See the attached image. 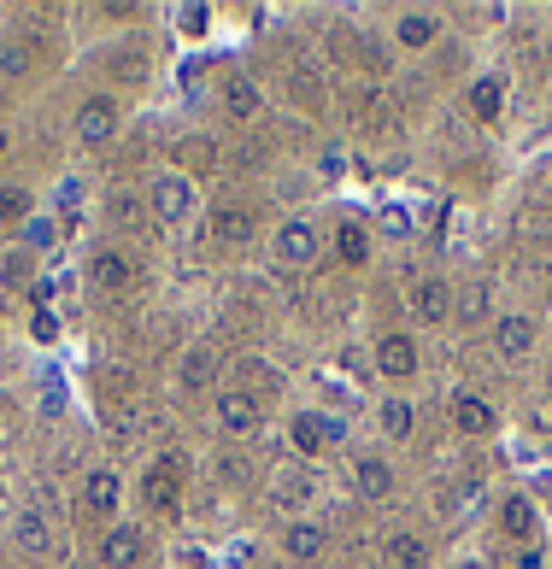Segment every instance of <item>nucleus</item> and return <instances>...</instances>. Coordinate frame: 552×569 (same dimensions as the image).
Here are the masks:
<instances>
[{"label": "nucleus", "mask_w": 552, "mask_h": 569, "mask_svg": "<svg viewBox=\"0 0 552 569\" xmlns=\"http://www.w3.org/2000/svg\"><path fill=\"white\" fill-rule=\"evenodd\" d=\"M382 229L406 241V236H412V218H406V206H388V212H382Z\"/></svg>", "instance_id": "obj_38"}, {"label": "nucleus", "mask_w": 552, "mask_h": 569, "mask_svg": "<svg viewBox=\"0 0 552 569\" xmlns=\"http://www.w3.org/2000/svg\"><path fill=\"white\" fill-rule=\"evenodd\" d=\"M7 147H12V136H7V130H0V159H7Z\"/></svg>", "instance_id": "obj_43"}, {"label": "nucleus", "mask_w": 552, "mask_h": 569, "mask_svg": "<svg viewBox=\"0 0 552 569\" xmlns=\"http://www.w3.org/2000/svg\"><path fill=\"white\" fill-rule=\"evenodd\" d=\"M435 36H441L435 12H400L394 18V41H400V48H435Z\"/></svg>", "instance_id": "obj_24"}, {"label": "nucleus", "mask_w": 552, "mask_h": 569, "mask_svg": "<svg viewBox=\"0 0 552 569\" xmlns=\"http://www.w3.org/2000/svg\"><path fill=\"white\" fill-rule=\"evenodd\" d=\"M453 318H464V323H487V318H494V282H487V277L464 282L453 293Z\"/></svg>", "instance_id": "obj_22"}, {"label": "nucleus", "mask_w": 552, "mask_h": 569, "mask_svg": "<svg viewBox=\"0 0 552 569\" xmlns=\"http://www.w3.org/2000/svg\"><path fill=\"white\" fill-rule=\"evenodd\" d=\"M141 558H147V535L136 529V522H112L106 540H100V563L106 569H136Z\"/></svg>", "instance_id": "obj_13"}, {"label": "nucleus", "mask_w": 552, "mask_h": 569, "mask_svg": "<svg viewBox=\"0 0 552 569\" xmlns=\"http://www.w3.org/2000/svg\"><path fill=\"white\" fill-rule=\"evenodd\" d=\"M177 24H183V36H206L211 12H206V7H183V12H177Z\"/></svg>", "instance_id": "obj_37"}, {"label": "nucleus", "mask_w": 552, "mask_h": 569, "mask_svg": "<svg viewBox=\"0 0 552 569\" xmlns=\"http://www.w3.org/2000/svg\"><path fill=\"white\" fill-rule=\"evenodd\" d=\"M77 200H82V188H77V182L59 188V206H66V212H77Z\"/></svg>", "instance_id": "obj_42"}, {"label": "nucleus", "mask_w": 552, "mask_h": 569, "mask_svg": "<svg viewBox=\"0 0 552 569\" xmlns=\"http://www.w3.org/2000/svg\"><path fill=\"white\" fill-rule=\"evenodd\" d=\"M0 282H7L12 293H30L36 288V259H30L24 247H12L7 259H0Z\"/></svg>", "instance_id": "obj_33"}, {"label": "nucleus", "mask_w": 552, "mask_h": 569, "mask_svg": "<svg viewBox=\"0 0 552 569\" xmlns=\"http://www.w3.org/2000/svg\"><path fill=\"white\" fill-rule=\"evenodd\" d=\"M417 365H423V352H417V335H406V329H388L376 341V370L388 376V382H412L417 376Z\"/></svg>", "instance_id": "obj_5"}, {"label": "nucleus", "mask_w": 552, "mask_h": 569, "mask_svg": "<svg viewBox=\"0 0 552 569\" xmlns=\"http://www.w3.org/2000/svg\"><path fill=\"white\" fill-rule=\"evenodd\" d=\"M218 476H224V481H247V463H241L236 452H224V463H218Z\"/></svg>", "instance_id": "obj_40"}, {"label": "nucleus", "mask_w": 552, "mask_h": 569, "mask_svg": "<svg viewBox=\"0 0 552 569\" xmlns=\"http://www.w3.org/2000/svg\"><path fill=\"white\" fill-rule=\"evenodd\" d=\"M317 252H324V241H317V229H312L306 218H288L283 229H276V264L312 270V264H317Z\"/></svg>", "instance_id": "obj_6"}, {"label": "nucleus", "mask_w": 552, "mask_h": 569, "mask_svg": "<svg viewBox=\"0 0 552 569\" xmlns=\"http://www.w3.org/2000/svg\"><path fill=\"white\" fill-rule=\"evenodd\" d=\"M236 393H247L253 406H265V399L283 393V370L259 365V358H241V365H236Z\"/></svg>", "instance_id": "obj_20"}, {"label": "nucleus", "mask_w": 552, "mask_h": 569, "mask_svg": "<svg viewBox=\"0 0 552 569\" xmlns=\"http://www.w3.org/2000/svg\"><path fill=\"white\" fill-rule=\"evenodd\" d=\"M30 212H36L30 188H18V182H7V188H0V223H24Z\"/></svg>", "instance_id": "obj_34"}, {"label": "nucleus", "mask_w": 552, "mask_h": 569, "mask_svg": "<svg viewBox=\"0 0 552 569\" xmlns=\"http://www.w3.org/2000/svg\"><path fill=\"white\" fill-rule=\"evenodd\" d=\"M183 481H188V458L159 452V458L141 470V499L154 505L159 517H177V505H183Z\"/></svg>", "instance_id": "obj_1"}, {"label": "nucleus", "mask_w": 552, "mask_h": 569, "mask_svg": "<svg viewBox=\"0 0 552 569\" xmlns=\"http://www.w3.org/2000/svg\"><path fill=\"white\" fill-rule=\"evenodd\" d=\"M453 569H482V563H476V558H471V563H453Z\"/></svg>", "instance_id": "obj_45"}, {"label": "nucleus", "mask_w": 552, "mask_h": 569, "mask_svg": "<svg viewBox=\"0 0 552 569\" xmlns=\"http://www.w3.org/2000/svg\"><path fill=\"white\" fill-rule=\"evenodd\" d=\"M106 218H112L118 229H141L154 212H147V200L136 194V188H112V194H106Z\"/></svg>", "instance_id": "obj_27"}, {"label": "nucleus", "mask_w": 552, "mask_h": 569, "mask_svg": "<svg viewBox=\"0 0 552 569\" xmlns=\"http://www.w3.org/2000/svg\"><path fill=\"white\" fill-rule=\"evenodd\" d=\"M118 499H124V481H118V470H106V463L82 476V488H77V505H82V517H89V522H106L118 511Z\"/></svg>", "instance_id": "obj_8"}, {"label": "nucleus", "mask_w": 552, "mask_h": 569, "mask_svg": "<svg viewBox=\"0 0 552 569\" xmlns=\"http://www.w3.org/2000/svg\"><path fill=\"white\" fill-rule=\"evenodd\" d=\"M347 476H353V493H358V499H371V505L394 499V488H400L394 463H388V458H376V452H358V458L347 463Z\"/></svg>", "instance_id": "obj_7"}, {"label": "nucleus", "mask_w": 552, "mask_h": 569, "mask_svg": "<svg viewBox=\"0 0 552 569\" xmlns=\"http://www.w3.org/2000/svg\"><path fill=\"white\" fill-rule=\"evenodd\" d=\"M500 535H505V540H518V546H535V535H541L535 499H523V493L500 499Z\"/></svg>", "instance_id": "obj_17"}, {"label": "nucleus", "mask_w": 552, "mask_h": 569, "mask_svg": "<svg viewBox=\"0 0 552 569\" xmlns=\"http://www.w3.org/2000/svg\"><path fill=\"white\" fill-rule=\"evenodd\" d=\"M324 546H329V529H324V522H312V517L288 522V535H283V552H288L294 563H312V558H324Z\"/></svg>", "instance_id": "obj_21"}, {"label": "nucleus", "mask_w": 552, "mask_h": 569, "mask_svg": "<svg viewBox=\"0 0 552 569\" xmlns=\"http://www.w3.org/2000/svg\"><path fill=\"white\" fill-rule=\"evenodd\" d=\"M347 177V153L342 147H324V182H342Z\"/></svg>", "instance_id": "obj_39"}, {"label": "nucleus", "mask_w": 552, "mask_h": 569, "mask_svg": "<svg viewBox=\"0 0 552 569\" xmlns=\"http://www.w3.org/2000/svg\"><path fill=\"white\" fill-rule=\"evenodd\" d=\"M546 66H552V30H546Z\"/></svg>", "instance_id": "obj_44"}, {"label": "nucleus", "mask_w": 552, "mask_h": 569, "mask_svg": "<svg viewBox=\"0 0 552 569\" xmlns=\"http://www.w3.org/2000/svg\"><path fill=\"white\" fill-rule=\"evenodd\" d=\"M18 247H24L30 259H36V252H48V247H59V218L53 212H30L24 223H18Z\"/></svg>", "instance_id": "obj_26"}, {"label": "nucleus", "mask_w": 552, "mask_h": 569, "mask_svg": "<svg viewBox=\"0 0 552 569\" xmlns=\"http://www.w3.org/2000/svg\"><path fill=\"white\" fill-rule=\"evenodd\" d=\"M453 282L447 277H417L412 288H406V311H412V318L417 323H447L453 318Z\"/></svg>", "instance_id": "obj_4"}, {"label": "nucleus", "mask_w": 552, "mask_h": 569, "mask_svg": "<svg viewBox=\"0 0 552 569\" xmlns=\"http://www.w3.org/2000/svg\"><path fill=\"white\" fill-rule=\"evenodd\" d=\"M317 499V476L312 470H276L270 476V505L276 511H288L294 522H300V511Z\"/></svg>", "instance_id": "obj_11"}, {"label": "nucleus", "mask_w": 552, "mask_h": 569, "mask_svg": "<svg viewBox=\"0 0 552 569\" xmlns=\"http://www.w3.org/2000/svg\"><path fill=\"white\" fill-rule=\"evenodd\" d=\"M382 552H388V563H394V569H423V563H430V546H423L412 529H394Z\"/></svg>", "instance_id": "obj_29"}, {"label": "nucleus", "mask_w": 552, "mask_h": 569, "mask_svg": "<svg viewBox=\"0 0 552 569\" xmlns=\"http://www.w3.org/2000/svg\"><path fill=\"white\" fill-rule=\"evenodd\" d=\"M112 136H118V107H112V100H106V94L82 100V107H77V141L82 147H106Z\"/></svg>", "instance_id": "obj_15"}, {"label": "nucleus", "mask_w": 552, "mask_h": 569, "mask_svg": "<svg viewBox=\"0 0 552 569\" xmlns=\"http://www.w3.org/2000/svg\"><path fill=\"white\" fill-rule=\"evenodd\" d=\"M89 282L106 288V293H124V288H136V282H141V264H136L124 247H100L95 259H89Z\"/></svg>", "instance_id": "obj_9"}, {"label": "nucleus", "mask_w": 552, "mask_h": 569, "mask_svg": "<svg viewBox=\"0 0 552 569\" xmlns=\"http://www.w3.org/2000/svg\"><path fill=\"white\" fill-rule=\"evenodd\" d=\"M171 164H177V177L188 171V177H211L224 164V147L211 141V136H183V141H171Z\"/></svg>", "instance_id": "obj_14"}, {"label": "nucleus", "mask_w": 552, "mask_h": 569, "mask_svg": "<svg viewBox=\"0 0 552 569\" xmlns=\"http://www.w3.org/2000/svg\"><path fill=\"white\" fill-rule=\"evenodd\" d=\"M195 182H188V177H177V171H165L154 188H147V212H154L165 229H177V223H188V218H195Z\"/></svg>", "instance_id": "obj_2"}, {"label": "nucleus", "mask_w": 552, "mask_h": 569, "mask_svg": "<svg viewBox=\"0 0 552 569\" xmlns=\"http://www.w3.org/2000/svg\"><path fill=\"white\" fill-rule=\"evenodd\" d=\"M342 435H347L342 417H324V447H342Z\"/></svg>", "instance_id": "obj_41"}, {"label": "nucleus", "mask_w": 552, "mask_h": 569, "mask_svg": "<svg viewBox=\"0 0 552 569\" xmlns=\"http://www.w3.org/2000/svg\"><path fill=\"white\" fill-rule=\"evenodd\" d=\"M106 71H118V82H141V53H112Z\"/></svg>", "instance_id": "obj_36"}, {"label": "nucleus", "mask_w": 552, "mask_h": 569, "mask_svg": "<svg viewBox=\"0 0 552 569\" xmlns=\"http://www.w3.org/2000/svg\"><path fill=\"white\" fill-rule=\"evenodd\" d=\"M464 100H471V118H476V123H500V112H505V89H500V77H476Z\"/></svg>", "instance_id": "obj_25"}, {"label": "nucleus", "mask_w": 552, "mask_h": 569, "mask_svg": "<svg viewBox=\"0 0 552 569\" xmlns=\"http://www.w3.org/2000/svg\"><path fill=\"white\" fill-rule=\"evenodd\" d=\"M30 335H36L41 347H48V341H59V318H53L48 306H36V311H30Z\"/></svg>", "instance_id": "obj_35"}, {"label": "nucleus", "mask_w": 552, "mask_h": 569, "mask_svg": "<svg viewBox=\"0 0 552 569\" xmlns=\"http://www.w3.org/2000/svg\"><path fill=\"white\" fill-rule=\"evenodd\" d=\"M36 71V48L18 36H0V82H24Z\"/></svg>", "instance_id": "obj_28"}, {"label": "nucleus", "mask_w": 552, "mask_h": 569, "mask_svg": "<svg viewBox=\"0 0 552 569\" xmlns=\"http://www.w3.org/2000/svg\"><path fill=\"white\" fill-rule=\"evenodd\" d=\"M335 252H342V264H371V229L358 218H347L335 229Z\"/></svg>", "instance_id": "obj_30"}, {"label": "nucleus", "mask_w": 552, "mask_h": 569, "mask_svg": "<svg viewBox=\"0 0 552 569\" xmlns=\"http://www.w3.org/2000/svg\"><path fill=\"white\" fill-rule=\"evenodd\" d=\"M453 429L464 435V440H487V435H494L500 429V411L494 406H487V399L482 393H453Z\"/></svg>", "instance_id": "obj_12"}, {"label": "nucleus", "mask_w": 552, "mask_h": 569, "mask_svg": "<svg viewBox=\"0 0 552 569\" xmlns=\"http://www.w3.org/2000/svg\"><path fill=\"white\" fill-rule=\"evenodd\" d=\"M211 417H218V429H224L229 440H253V435L265 429V406H253V399L236 393V388L218 393V411H211Z\"/></svg>", "instance_id": "obj_10"}, {"label": "nucleus", "mask_w": 552, "mask_h": 569, "mask_svg": "<svg viewBox=\"0 0 552 569\" xmlns=\"http://www.w3.org/2000/svg\"><path fill=\"white\" fill-rule=\"evenodd\" d=\"M382 435L388 440H412V429H417V406L412 399H382Z\"/></svg>", "instance_id": "obj_31"}, {"label": "nucleus", "mask_w": 552, "mask_h": 569, "mask_svg": "<svg viewBox=\"0 0 552 569\" xmlns=\"http://www.w3.org/2000/svg\"><path fill=\"white\" fill-rule=\"evenodd\" d=\"M12 546H18V552H30V558L59 552V546H53V522L41 517V511H18L12 517Z\"/></svg>", "instance_id": "obj_18"}, {"label": "nucleus", "mask_w": 552, "mask_h": 569, "mask_svg": "<svg viewBox=\"0 0 552 569\" xmlns=\"http://www.w3.org/2000/svg\"><path fill=\"white\" fill-rule=\"evenodd\" d=\"M487 341H494V352L505 358V365H518V358L535 352L541 329H535V318H529V311H500V318L487 323Z\"/></svg>", "instance_id": "obj_3"}, {"label": "nucleus", "mask_w": 552, "mask_h": 569, "mask_svg": "<svg viewBox=\"0 0 552 569\" xmlns=\"http://www.w3.org/2000/svg\"><path fill=\"white\" fill-rule=\"evenodd\" d=\"M211 241L218 247H247L253 241V212L247 206H218V212H211Z\"/></svg>", "instance_id": "obj_23"}, {"label": "nucleus", "mask_w": 552, "mask_h": 569, "mask_svg": "<svg viewBox=\"0 0 552 569\" xmlns=\"http://www.w3.org/2000/svg\"><path fill=\"white\" fill-rule=\"evenodd\" d=\"M288 440H294V452H300V458H317V452H324V417L300 411V417L288 423Z\"/></svg>", "instance_id": "obj_32"}, {"label": "nucleus", "mask_w": 552, "mask_h": 569, "mask_svg": "<svg viewBox=\"0 0 552 569\" xmlns=\"http://www.w3.org/2000/svg\"><path fill=\"white\" fill-rule=\"evenodd\" d=\"M218 365H224V358L211 352V347H188V352L177 358V388H183V393H206L211 382H218Z\"/></svg>", "instance_id": "obj_16"}, {"label": "nucleus", "mask_w": 552, "mask_h": 569, "mask_svg": "<svg viewBox=\"0 0 552 569\" xmlns=\"http://www.w3.org/2000/svg\"><path fill=\"white\" fill-rule=\"evenodd\" d=\"M224 112H229V123H253L265 112V94H259V82L253 77H224Z\"/></svg>", "instance_id": "obj_19"}]
</instances>
